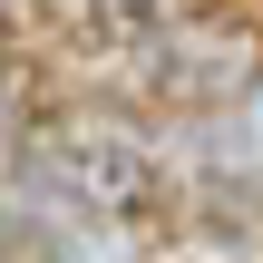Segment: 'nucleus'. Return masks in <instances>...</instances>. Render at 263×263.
I'll use <instances>...</instances> for the list:
<instances>
[{"instance_id":"obj_1","label":"nucleus","mask_w":263,"mask_h":263,"mask_svg":"<svg viewBox=\"0 0 263 263\" xmlns=\"http://www.w3.org/2000/svg\"><path fill=\"white\" fill-rule=\"evenodd\" d=\"M49 176H59L78 205L117 215V224H146V215L166 205V176H156V156H146L137 137H59V146H49Z\"/></svg>"}]
</instances>
